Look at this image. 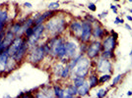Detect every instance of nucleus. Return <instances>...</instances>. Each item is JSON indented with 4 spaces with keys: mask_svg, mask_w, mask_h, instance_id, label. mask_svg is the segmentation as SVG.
Here are the masks:
<instances>
[{
    "mask_svg": "<svg viewBox=\"0 0 132 98\" xmlns=\"http://www.w3.org/2000/svg\"><path fill=\"white\" fill-rule=\"evenodd\" d=\"M44 26L45 31L48 34H50L51 36H58L67 29V22L65 21L64 18L55 14L48 20V22H47Z\"/></svg>",
    "mask_w": 132,
    "mask_h": 98,
    "instance_id": "f257e3e1",
    "label": "nucleus"
},
{
    "mask_svg": "<svg viewBox=\"0 0 132 98\" xmlns=\"http://www.w3.org/2000/svg\"><path fill=\"white\" fill-rule=\"evenodd\" d=\"M90 67H91V59H89L87 56L83 55V57L77 63L76 67L72 70L71 72L74 74V76L86 77L88 76V74H89Z\"/></svg>",
    "mask_w": 132,
    "mask_h": 98,
    "instance_id": "f03ea898",
    "label": "nucleus"
},
{
    "mask_svg": "<svg viewBox=\"0 0 132 98\" xmlns=\"http://www.w3.org/2000/svg\"><path fill=\"white\" fill-rule=\"evenodd\" d=\"M103 51V45L102 41H100L99 39H95V40L90 41L88 44L87 50H86V55L89 59H95L101 55Z\"/></svg>",
    "mask_w": 132,
    "mask_h": 98,
    "instance_id": "7ed1b4c3",
    "label": "nucleus"
},
{
    "mask_svg": "<svg viewBox=\"0 0 132 98\" xmlns=\"http://www.w3.org/2000/svg\"><path fill=\"white\" fill-rule=\"evenodd\" d=\"M45 55L47 54H45L43 45H38L36 47L34 46L29 54V61L33 64H38L44 59Z\"/></svg>",
    "mask_w": 132,
    "mask_h": 98,
    "instance_id": "20e7f679",
    "label": "nucleus"
},
{
    "mask_svg": "<svg viewBox=\"0 0 132 98\" xmlns=\"http://www.w3.org/2000/svg\"><path fill=\"white\" fill-rule=\"evenodd\" d=\"M92 31H93V25H92V23L88 22L87 20L82 21V32H81L80 38H79L80 41L85 43L90 42L92 37Z\"/></svg>",
    "mask_w": 132,
    "mask_h": 98,
    "instance_id": "39448f33",
    "label": "nucleus"
},
{
    "mask_svg": "<svg viewBox=\"0 0 132 98\" xmlns=\"http://www.w3.org/2000/svg\"><path fill=\"white\" fill-rule=\"evenodd\" d=\"M34 34H33L31 37L27 38L28 39V42H29V45L32 47H34L35 45H37L38 41L41 39L42 37V34L45 31V26L41 24V25H35L34 27Z\"/></svg>",
    "mask_w": 132,
    "mask_h": 98,
    "instance_id": "423d86ee",
    "label": "nucleus"
},
{
    "mask_svg": "<svg viewBox=\"0 0 132 98\" xmlns=\"http://www.w3.org/2000/svg\"><path fill=\"white\" fill-rule=\"evenodd\" d=\"M113 69V65L108 59H104L103 57H100V59L97 61V70L101 73L108 74L111 72Z\"/></svg>",
    "mask_w": 132,
    "mask_h": 98,
    "instance_id": "0eeeda50",
    "label": "nucleus"
},
{
    "mask_svg": "<svg viewBox=\"0 0 132 98\" xmlns=\"http://www.w3.org/2000/svg\"><path fill=\"white\" fill-rule=\"evenodd\" d=\"M116 37H114L113 34H108L102 40V45H103V50H113L115 49L117 45V40Z\"/></svg>",
    "mask_w": 132,
    "mask_h": 98,
    "instance_id": "6e6552de",
    "label": "nucleus"
},
{
    "mask_svg": "<svg viewBox=\"0 0 132 98\" xmlns=\"http://www.w3.org/2000/svg\"><path fill=\"white\" fill-rule=\"evenodd\" d=\"M29 47H30V45H29V42H28V39H24V41H23V43L21 45V47H20L16 53L12 56L16 60L17 63H20L23 60V58L26 56V54H27Z\"/></svg>",
    "mask_w": 132,
    "mask_h": 98,
    "instance_id": "1a4fd4ad",
    "label": "nucleus"
},
{
    "mask_svg": "<svg viewBox=\"0 0 132 98\" xmlns=\"http://www.w3.org/2000/svg\"><path fill=\"white\" fill-rule=\"evenodd\" d=\"M65 45V53H66V58L70 60L71 58H73L76 54H77V48H78V45L74 42V41H65L64 42Z\"/></svg>",
    "mask_w": 132,
    "mask_h": 98,
    "instance_id": "9d476101",
    "label": "nucleus"
},
{
    "mask_svg": "<svg viewBox=\"0 0 132 98\" xmlns=\"http://www.w3.org/2000/svg\"><path fill=\"white\" fill-rule=\"evenodd\" d=\"M69 30L74 37L80 38L81 32H82V22L77 21V20H73L69 24Z\"/></svg>",
    "mask_w": 132,
    "mask_h": 98,
    "instance_id": "9b49d317",
    "label": "nucleus"
},
{
    "mask_svg": "<svg viewBox=\"0 0 132 98\" xmlns=\"http://www.w3.org/2000/svg\"><path fill=\"white\" fill-rule=\"evenodd\" d=\"M24 41V39L21 37V36H16L15 39L13 40V42L11 43V45L7 48L8 49V53H9V56H13L16 52L18 51V49L21 47V45Z\"/></svg>",
    "mask_w": 132,
    "mask_h": 98,
    "instance_id": "f8f14e48",
    "label": "nucleus"
},
{
    "mask_svg": "<svg viewBox=\"0 0 132 98\" xmlns=\"http://www.w3.org/2000/svg\"><path fill=\"white\" fill-rule=\"evenodd\" d=\"M105 34V30L103 29V27L98 24L97 22L93 24V31H92V36L95 39H103Z\"/></svg>",
    "mask_w": 132,
    "mask_h": 98,
    "instance_id": "ddd939ff",
    "label": "nucleus"
},
{
    "mask_svg": "<svg viewBox=\"0 0 132 98\" xmlns=\"http://www.w3.org/2000/svg\"><path fill=\"white\" fill-rule=\"evenodd\" d=\"M15 34L13 31H11V30H8L7 32L5 34V35H4V38H3V40H2V49L4 50V49H7L10 45H11V43L13 42V40L15 39Z\"/></svg>",
    "mask_w": 132,
    "mask_h": 98,
    "instance_id": "4468645a",
    "label": "nucleus"
},
{
    "mask_svg": "<svg viewBox=\"0 0 132 98\" xmlns=\"http://www.w3.org/2000/svg\"><path fill=\"white\" fill-rule=\"evenodd\" d=\"M9 58L8 49H4L1 53H0V74L6 72V65Z\"/></svg>",
    "mask_w": 132,
    "mask_h": 98,
    "instance_id": "2eb2a0df",
    "label": "nucleus"
},
{
    "mask_svg": "<svg viewBox=\"0 0 132 98\" xmlns=\"http://www.w3.org/2000/svg\"><path fill=\"white\" fill-rule=\"evenodd\" d=\"M64 90H65L64 98H72L78 95V87L74 85V83H69Z\"/></svg>",
    "mask_w": 132,
    "mask_h": 98,
    "instance_id": "dca6fc26",
    "label": "nucleus"
},
{
    "mask_svg": "<svg viewBox=\"0 0 132 98\" xmlns=\"http://www.w3.org/2000/svg\"><path fill=\"white\" fill-rule=\"evenodd\" d=\"M91 88H92V87H91V85H90V83H89L88 80H86L82 85L78 87V95H79V96H86V95H88L89 92H90V89H91Z\"/></svg>",
    "mask_w": 132,
    "mask_h": 98,
    "instance_id": "f3484780",
    "label": "nucleus"
},
{
    "mask_svg": "<svg viewBox=\"0 0 132 98\" xmlns=\"http://www.w3.org/2000/svg\"><path fill=\"white\" fill-rule=\"evenodd\" d=\"M83 55H84V54H82V53H79L78 55L76 54L73 58H71L70 60L68 61V63H67V64H68V66H69V68H70V70H71V71L76 67L77 63H78V62H79V60H80V59L83 57Z\"/></svg>",
    "mask_w": 132,
    "mask_h": 98,
    "instance_id": "a211bd4d",
    "label": "nucleus"
},
{
    "mask_svg": "<svg viewBox=\"0 0 132 98\" xmlns=\"http://www.w3.org/2000/svg\"><path fill=\"white\" fill-rule=\"evenodd\" d=\"M17 64H18V63L16 62L15 59L13 58L12 56H9L8 61H7V65H6V72H7V73H9V72L13 71V70L16 68Z\"/></svg>",
    "mask_w": 132,
    "mask_h": 98,
    "instance_id": "6ab92c4d",
    "label": "nucleus"
},
{
    "mask_svg": "<svg viewBox=\"0 0 132 98\" xmlns=\"http://www.w3.org/2000/svg\"><path fill=\"white\" fill-rule=\"evenodd\" d=\"M88 81L90 83V85L91 87L93 88V87H96L97 85H99V78H98V76L96 74H92L88 77Z\"/></svg>",
    "mask_w": 132,
    "mask_h": 98,
    "instance_id": "aec40b11",
    "label": "nucleus"
},
{
    "mask_svg": "<svg viewBox=\"0 0 132 98\" xmlns=\"http://www.w3.org/2000/svg\"><path fill=\"white\" fill-rule=\"evenodd\" d=\"M53 90H54V95H55V97L64 98V96H65V90L63 88H61L59 85L55 84V85L53 86Z\"/></svg>",
    "mask_w": 132,
    "mask_h": 98,
    "instance_id": "412c9836",
    "label": "nucleus"
},
{
    "mask_svg": "<svg viewBox=\"0 0 132 98\" xmlns=\"http://www.w3.org/2000/svg\"><path fill=\"white\" fill-rule=\"evenodd\" d=\"M70 74H71V70L68 66V64L66 63V66H64L62 72H61V76L60 77L62 78V80H67V78L70 77Z\"/></svg>",
    "mask_w": 132,
    "mask_h": 98,
    "instance_id": "4be33fe9",
    "label": "nucleus"
},
{
    "mask_svg": "<svg viewBox=\"0 0 132 98\" xmlns=\"http://www.w3.org/2000/svg\"><path fill=\"white\" fill-rule=\"evenodd\" d=\"M42 92L45 95V97H54V90L52 89L49 85H47L42 89Z\"/></svg>",
    "mask_w": 132,
    "mask_h": 98,
    "instance_id": "5701e85b",
    "label": "nucleus"
},
{
    "mask_svg": "<svg viewBox=\"0 0 132 98\" xmlns=\"http://www.w3.org/2000/svg\"><path fill=\"white\" fill-rule=\"evenodd\" d=\"M63 68H64V66L61 64V63H58V64H56L55 66L53 67V69H52V72H53V74H54V76L55 77H60L61 76V72H62V70H63Z\"/></svg>",
    "mask_w": 132,
    "mask_h": 98,
    "instance_id": "b1692460",
    "label": "nucleus"
},
{
    "mask_svg": "<svg viewBox=\"0 0 132 98\" xmlns=\"http://www.w3.org/2000/svg\"><path fill=\"white\" fill-rule=\"evenodd\" d=\"M86 81V77H78V76H75L73 78H72V81H73L74 85H76L77 87L81 86L82 84L84 83V81Z\"/></svg>",
    "mask_w": 132,
    "mask_h": 98,
    "instance_id": "393cba45",
    "label": "nucleus"
},
{
    "mask_svg": "<svg viewBox=\"0 0 132 98\" xmlns=\"http://www.w3.org/2000/svg\"><path fill=\"white\" fill-rule=\"evenodd\" d=\"M100 56L103 57V58H104V59H108V60H110L111 58L114 57L113 50H103Z\"/></svg>",
    "mask_w": 132,
    "mask_h": 98,
    "instance_id": "a878e982",
    "label": "nucleus"
},
{
    "mask_svg": "<svg viewBox=\"0 0 132 98\" xmlns=\"http://www.w3.org/2000/svg\"><path fill=\"white\" fill-rule=\"evenodd\" d=\"M7 19H8V12L6 10H2L0 12V23L5 25L6 22H7Z\"/></svg>",
    "mask_w": 132,
    "mask_h": 98,
    "instance_id": "bb28decb",
    "label": "nucleus"
},
{
    "mask_svg": "<svg viewBox=\"0 0 132 98\" xmlns=\"http://www.w3.org/2000/svg\"><path fill=\"white\" fill-rule=\"evenodd\" d=\"M22 25H23L22 23H19V22H18V23H16V24H14V25L12 26V27H11V30H10L14 32L15 34H17L18 32H19V30H21V27H22Z\"/></svg>",
    "mask_w": 132,
    "mask_h": 98,
    "instance_id": "cd10ccee",
    "label": "nucleus"
},
{
    "mask_svg": "<svg viewBox=\"0 0 132 98\" xmlns=\"http://www.w3.org/2000/svg\"><path fill=\"white\" fill-rule=\"evenodd\" d=\"M110 75L109 74H104L103 76H101L100 77H99V82L100 83H104V82H107L110 80Z\"/></svg>",
    "mask_w": 132,
    "mask_h": 98,
    "instance_id": "c85d7f7f",
    "label": "nucleus"
},
{
    "mask_svg": "<svg viewBox=\"0 0 132 98\" xmlns=\"http://www.w3.org/2000/svg\"><path fill=\"white\" fill-rule=\"evenodd\" d=\"M34 27H31V28H29V29H27L26 30V31H25V35H26V37L27 38H29V37H31L33 34H34Z\"/></svg>",
    "mask_w": 132,
    "mask_h": 98,
    "instance_id": "c756f323",
    "label": "nucleus"
},
{
    "mask_svg": "<svg viewBox=\"0 0 132 98\" xmlns=\"http://www.w3.org/2000/svg\"><path fill=\"white\" fill-rule=\"evenodd\" d=\"M59 8V3L58 2H51L48 5V10H52V11H55L56 9Z\"/></svg>",
    "mask_w": 132,
    "mask_h": 98,
    "instance_id": "7c9ffc66",
    "label": "nucleus"
},
{
    "mask_svg": "<svg viewBox=\"0 0 132 98\" xmlns=\"http://www.w3.org/2000/svg\"><path fill=\"white\" fill-rule=\"evenodd\" d=\"M122 78V75H118V76H116L114 78H113V84H111V86H115L116 84L119 82V81Z\"/></svg>",
    "mask_w": 132,
    "mask_h": 98,
    "instance_id": "2f4dec72",
    "label": "nucleus"
},
{
    "mask_svg": "<svg viewBox=\"0 0 132 98\" xmlns=\"http://www.w3.org/2000/svg\"><path fill=\"white\" fill-rule=\"evenodd\" d=\"M108 92V89H100L97 93V97H104Z\"/></svg>",
    "mask_w": 132,
    "mask_h": 98,
    "instance_id": "473e14b6",
    "label": "nucleus"
},
{
    "mask_svg": "<svg viewBox=\"0 0 132 98\" xmlns=\"http://www.w3.org/2000/svg\"><path fill=\"white\" fill-rule=\"evenodd\" d=\"M87 47H88V44H87V43H85V42H82L81 46H80V50H81V53H82V54L86 53V50H87Z\"/></svg>",
    "mask_w": 132,
    "mask_h": 98,
    "instance_id": "72a5a7b5",
    "label": "nucleus"
},
{
    "mask_svg": "<svg viewBox=\"0 0 132 98\" xmlns=\"http://www.w3.org/2000/svg\"><path fill=\"white\" fill-rule=\"evenodd\" d=\"M86 20H87L88 22L92 23V24L96 23V19H95V18H94L93 16H91V15H90V16H89V15H88V16H86Z\"/></svg>",
    "mask_w": 132,
    "mask_h": 98,
    "instance_id": "f704fd0d",
    "label": "nucleus"
},
{
    "mask_svg": "<svg viewBox=\"0 0 132 98\" xmlns=\"http://www.w3.org/2000/svg\"><path fill=\"white\" fill-rule=\"evenodd\" d=\"M88 8H89L92 12H95V11L97 10V7H96V5H95L94 3H90L89 6H88Z\"/></svg>",
    "mask_w": 132,
    "mask_h": 98,
    "instance_id": "c9c22d12",
    "label": "nucleus"
},
{
    "mask_svg": "<svg viewBox=\"0 0 132 98\" xmlns=\"http://www.w3.org/2000/svg\"><path fill=\"white\" fill-rule=\"evenodd\" d=\"M122 23H123V20L120 19V18H118V17L115 19V21H114V24H116V25L117 24H122Z\"/></svg>",
    "mask_w": 132,
    "mask_h": 98,
    "instance_id": "e433bc0d",
    "label": "nucleus"
},
{
    "mask_svg": "<svg viewBox=\"0 0 132 98\" xmlns=\"http://www.w3.org/2000/svg\"><path fill=\"white\" fill-rule=\"evenodd\" d=\"M110 9L113 10V12L115 13V14H116V13H117V7H116L115 5H111V6H110Z\"/></svg>",
    "mask_w": 132,
    "mask_h": 98,
    "instance_id": "4c0bfd02",
    "label": "nucleus"
},
{
    "mask_svg": "<svg viewBox=\"0 0 132 98\" xmlns=\"http://www.w3.org/2000/svg\"><path fill=\"white\" fill-rule=\"evenodd\" d=\"M35 96L36 97H45V95L42 92H41V91H39V92H38L37 94H35Z\"/></svg>",
    "mask_w": 132,
    "mask_h": 98,
    "instance_id": "58836bf2",
    "label": "nucleus"
},
{
    "mask_svg": "<svg viewBox=\"0 0 132 98\" xmlns=\"http://www.w3.org/2000/svg\"><path fill=\"white\" fill-rule=\"evenodd\" d=\"M24 6H25V7H28V8H32V4L31 3H29V2H26L25 4H24Z\"/></svg>",
    "mask_w": 132,
    "mask_h": 98,
    "instance_id": "ea45409f",
    "label": "nucleus"
},
{
    "mask_svg": "<svg viewBox=\"0 0 132 98\" xmlns=\"http://www.w3.org/2000/svg\"><path fill=\"white\" fill-rule=\"evenodd\" d=\"M107 14H108V12L105 11V12H104V13H103L102 15H100V16H99V17H100V18H103V17H104V16H107Z\"/></svg>",
    "mask_w": 132,
    "mask_h": 98,
    "instance_id": "a19ab883",
    "label": "nucleus"
},
{
    "mask_svg": "<svg viewBox=\"0 0 132 98\" xmlns=\"http://www.w3.org/2000/svg\"><path fill=\"white\" fill-rule=\"evenodd\" d=\"M125 28H126L127 30H131V27H130V26H129V25H125Z\"/></svg>",
    "mask_w": 132,
    "mask_h": 98,
    "instance_id": "79ce46f5",
    "label": "nucleus"
},
{
    "mask_svg": "<svg viewBox=\"0 0 132 98\" xmlns=\"http://www.w3.org/2000/svg\"><path fill=\"white\" fill-rule=\"evenodd\" d=\"M127 95H128V96H131V95H132V92H131V91H128V92H127Z\"/></svg>",
    "mask_w": 132,
    "mask_h": 98,
    "instance_id": "37998d69",
    "label": "nucleus"
},
{
    "mask_svg": "<svg viewBox=\"0 0 132 98\" xmlns=\"http://www.w3.org/2000/svg\"><path fill=\"white\" fill-rule=\"evenodd\" d=\"M127 19L129 20V21H132V17L131 16H127Z\"/></svg>",
    "mask_w": 132,
    "mask_h": 98,
    "instance_id": "c03bdc74",
    "label": "nucleus"
},
{
    "mask_svg": "<svg viewBox=\"0 0 132 98\" xmlns=\"http://www.w3.org/2000/svg\"><path fill=\"white\" fill-rule=\"evenodd\" d=\"M130 56H132V51H131V53H130Z\"/></svg>",
    "mask_w": 132,
    "mask_h": 98,
    "instance_id": "a18cd8bd",
    "label": "nucleus"
},
{
    "mask_svg": "<svg viewBox=\"0 0 132 98\" xmlns=\"http://www.w3.org/2000/svg\"><path fill=\"white\" fill-rule=\"evenodd\" d=\"M130 12H131V13H132V8H131V9H130Z\"/></svg>",
    "mask_w": 132,
    "mask_h": 98,
    "instance_id": "49530a36",
    "label": "nucleus"
},
{
    "mask_svg": "<svg viewBox=\"0 0 132 98\" xmlns=\"http://www.w3.org/2000/svg\"><path fill=\"white\" fill-rule=\"evenodd\" d=\"M128 1H130V2H132V0H128Z\"/></svg>",
    "mask_w": 132,
    "mask_h": 98,
    "instance_id": "de8ad7c7",
    "label": "nucleus"
},
{
    "mask_svg": "<svg viewBox=\"0 0 132 98\" xmlns=\"http://www.w3.org/2000/svg\"><path fill=\"white\" fill-rule=\"evenodd\" d=\"M114 1H119V0H114Z\"/></svg>",
    "mask_w": 132,
    "mask_h": 98,
    "instance_id": "09e8293b",
    "label": "nucleus"
}]
</instances>
